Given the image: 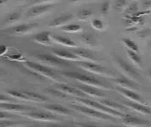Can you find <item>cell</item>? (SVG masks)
<instances>
[{"label": "cell", "instance_id": "bcb514c9", "mask_svg": "<svg viewBox=\"0 0 151 127\" xmlns=\"http://www.w3.org/2000/svg\"><path fill=\"white\" fill-rule=\"evenodd\" d=\"M4 3H6V1H0V5H1V4L3 5V4H4Z\"/></svg>", "mask_w": 151, "mask_h": 127}, {"label": "cell", "instance_id": "83f0119b", "mask_svg": "<svg viewBox=\"0 0 151 127\" xmlns=\"http://www.w3.org/2000/svg\"><path fill=\"white\" fill-rule=\"evenodd\" d=\"M121 42L124 44V45L127 47L128 50H131V51H134V52H137L138 53L139 52V48H138V45L136 44L134 41H132L130 39H121Z\"/></svg>", "mask_w": 151, "mask_h": 127}, {"label": "cell", "instance_id": "d6a6232c", "mask_svg": "<svg viewBox=\"0 0 151 127\" xmlns=\"http://www.w3.org/2000/svg\"><path fill=\"white\" fill-rule=\"evenodd\" d=\"M91 27L97 31H103L104 29V22L100 20V19H92L91 21Z\"/></svg>", "mask_w": 151, "mask_h": 127}, {"label": "cell", "instance_id": "6da1fadb", "mask_svg": "<svg viewBox=\"0 0 151 127\" xmlns=\"http://www.w3.org/2000/svg\"><path fill=\"white\" fill-rule=\"evenodd\" d=\"M23 65L30 71L35 73L36 75L40 76L41 79H48L50 80H52L54 82H58L59 84H63V81L59 77L54 70L51 68L48 67L45 65L33 62H23Z\"/></svg>", "mask_w": 151, "mask_h": 127}, {"label": "cell", "instance_id": "816d5d0a", "mask_svg": "<svg viewBox=\"0 0 151 127\" xmlns=\"http://www.w3.org/2000/svg\"><path fill=\"white\" fill-rule=\"evenodd\" d=\"M0 72H1V71H0Z\"/></svg>", "mask_w": 151, "mask_h": 127}, {"label": "cell", "instance_id": "277c9868", "mask_svg": "<svg viewBox=\"0 0 151 127\" xmlns=\"http://www.w3.org/2000/svg\"><path fill=\"white\" fill-rule=\"evenodd\" d=\"M77 65L86 71L94 73V74H97L102 77H105V78H114L115 77V74L113 72L109 70L108 68L104 67L103 66H101L100 64L82 61V62H78Z\"/></svg>", "mask_w": 151, "mask_h": 127}, {"label": "cell", "instance_id": "8d00e7d4", "mask_svg": "<svg viewBox=\"0 0 151 127\" xmlns=\"http://www.w3.org/2000/svg\"><path fill=\"white\" fill-rule=\"evenodd\" d=\"M19 123L15 122V121H11L9 119L5 120H0V127H14L18 126Z\"/></svg>", "mask_w": 151, "mask_h": 127}, {"label": "cell", "instance_id": "b9f144b4", "mask_svg": "<svg viewBox=\"0 0 151 127\" xmlns=\"http://www.w3.org/2000/svg\"><path fill=\"white\" fill-rule=\"evenodd\" d=\"M7 51H8V46L5 44H0V56H5Z\"/></svg>", "mask_w": 151, "mask_h": 127}, {"label": "cell", "instance_id": "7a4b0ae2", "mask_svg": "<svg viewBox=\"0 0 151 127\" xmlns=\"http://www.w3.org/2000/svg\"><path fill=\"white\" fill-rule=\"evenodd\" d=\"M63 74L66 77L80 81L82 83V85L96 88L98 90H109V89L107 85H105L100 80L96 79L94 76H89V75H86L80 72H63Z\"/></svg>", "mask_w": 151, "mask_h": 127}, {"label": "cell", "instance_id": "f6af8a7d", "mask_svg": "<svg viewBox=\"0 0 151 127\" xmlns=\"http://www.w3.org/2000/svg\"><path fill=\"white\" fill-rule=\"evenodd\" d=\"M142 4H143V6L145 5V6H147V7H151V1H145V2L143 1Z\"/></svg>", "mask_w": 151, "mask_h": 127}, {"label": "cell", "instance_id": "1f68e13d", "mask_svg": "<svg viewBox=\"0 0 151 127\" xmlns=\"http://www.w3.org/2000/svg\"><path fill=\"white\" fill-rule=\"evenodd\" d=\"M81 40L86 44L88 46L93 47L96 45V40L94 39V37L90 34V33H82L81 37H80Z\"/></svg>", "mask_w": 151, "mask_h": 127}, {"label": "cell", "instance_id": "484cf974", "mask_svg": "<svg viewBox=\"0 0 151 127\" xmlns=\"http://www.w3.org/2000/svg\"><path fill=\"white\" fill-rule=\"evenodd\" d=\"M4 58L6 60L11 61V62H27V58L24 56L23 54L20 53V52H14V53H10L8 55H5Z\"/></svg>", "mask_w": 151, "mask_h": 127}, {"label": "cell", "instance_id": "836d02e7", "mask_svg": "<svg viewBox=\"0 0 151 127\" xmlns=\"http://www.w3.org/2000/svg\"><path fill=\"white\" fill-rule=\"evenodd\" d=\"M92 16V12L89 9H83L80 11L79 15H78V18L81 20V21H87L89 20Z\"/></svg>", "mask_w": 151, "mask_h": 127}, {"label": "cell", "instance_id": "4dcf8cb0", "mask_svg": "<svg viewBox=\"0 0 151 127\" xmlns=\"http://www.w3.org/2000/svg\"><path fill=\"white\" fill-rule=\"evenodd\" d=\"M127 56L129 57V59L136 65H137L138 67H141L142 66V59L140 56L138 55V53L134 52V51H131V50H127Z\"/></svg>", "mask_w": 151, "mask_h": 127}, {"label": "cell", "instance_id": "30bf717a", "mask_svg": "<svg viewBox=\"0 0 151 127\" xmlns=\"http://www.w3.org/2000/svg\"><path fill=\"white\" fill-rule=\"evenodd\" d=\"M122 122L124 125L130 127H143L150 125L148 121L130 114H125L124 118L122 119Z\"/></svg>", "mask_w": 151, "mask_h": 127}, {"label": "cell", "instance_id": "ab89813d", "mask_svg": "<svg viewBox=\"0 0 151 127\" xmlns=\"http://www.w3.org/2000/svg\"><path fill=\"white\" fill-rule=\"evenodd\" d=\"M137 10V4L136 3H131L130 5H128L127 8V13H128L129 15L131 14H134L136 11Z\"/></svg>", "mask_w": 151, "mask_h": 127}, {"label": "cell", "instance_id": "d4e9b609", "mask_svg": "<svg viewBox=\"0 0 151 127\" xmlns=\"http://www.w3.org/2000/svg\"><path fill=\"white\" fill-rule=\"evenodd\" d=\"M99 103L101 104H103V105H104L105 107L114 110V111H118L122 113V111L125 110V107L124 106H122L120 104L116 103H114L113 101H109V100H101Z\"/></svg>", "mask_w": 151, "mask_h": 127}, {"label": "cell", "instance_id": "60d3db41", "mask_svg": "<svg viewBox=\"0 0 151 127\" xmlns=\"http://www.w3.org/2000/svg\"><path fill=\"white\" fill-rule=\"evenodd\" d=\"M12 118V115L9 114L8 113L4 111H0V120H5Z\"/></svg>", "mask_w": 151, "mask_h": 127}, {"label": "cell", "instance_id": "f907efd6", "mask_svg": "<svg viewBox=\"0 0 151 127\" xmlns=\"http://www.w3.org/2000/svg\"><path fill=\"white\" fill-rule=\"evenodd\" d=\"M150 108H151V104H150Z\"/></svg>", "mask_w": 151, "mask_h": 127}, {"label": "cell", "instance_id": "d590c367", "mask_svg": "<svg viewBox=\"0 0 151 127\" xmlns=\"http://www.w3.org/2000/svg\"><path fill=\"white\" fill-rule=\"evenodd\" d=\"M128 4H130V2H127V1H115L114 9L117 11H121L125 9V8H127Z\"/></svg>", "mask_w": 151, "mask_h": 127}, {"label": "cell", "instance_id": "c3c4849f", "mask_svg": "<svg viewBox=\"0 0 151 127\" xmlns=\"http://www.w3.org/2000/svg\"><path fill=\"white\" fill-rule=\"evenodd\" d=\"M28 127H42V126H28Z\"/></svg>", "mask_w": 151, "mask_h": 127}, {"label": "cell", "instance_id": "74e56055", "mask_svg": "<svg viewBox=\"0 0 151 127\" xmlns=\"http://www.w3.org/2000/svg\"><path fill=\"white\" fill-rule=\"evenodd\" d=\"M16 100L13 97H9L4 94H0V103H14Z\"/></svg>", "mask_w": 151, "mask_h": 127}, {"label": "cell", "instance_id": "5bb4252c", "mask_svg": "<svg viewBox=\"0 0 151 127\" xmlns=\"http://www.w3.org/2000/svg\"><path fill=\"white\" fill-rule=\"evenodd\" d=\"M118 90H119V92L121 95H123V96H125L126 98L129 99L131 102L141 104L145 103L144 100L141 97V95L137 94V93H136L135 91H133L132 90H127V89L119 87L118 88Z\"/></svg>", "mask_w": 151, "mask_h": 127}, {"label": "cell", "instance_id": "4316f807", "mask_svg": "<svg viewBox=\"0 0 151 127\" xmlns=\"http://www.w3.org/2000/svg\"><path fill=\"white\" fill-rule=\"evenodd\" d=\"M61 31H63L68 33H76V32H82V27L81 26L78 24H68L60 28Z\"/></svg>", "mask_w": 151, "mask_h": 127}, {"label": "cell", "instance_id": "3957f363", "mask_svg": "<svg viewBox=\"0 0 151 127\" xmlns=\"http://www.w3.org/2000/svg\"><path fill=\"white\" fill-rule=\"evenodd\" d=\"M75 101L77 103H79L80 104H82L83 106L91 108L94 109L96 111L103 113H105V114L112 116V117L123 119L124 116H125V113L118 111H114L113 109H110V108L105 107L103 104H101L100 103H96V102H94V101H91V100H88V99H86V98H76Z\"/></svg>", "mask_w": 151, "mask_h": 127}, {"label": "cell", "instance_id": "2e32d148", "mask_svg": "<svg viewBox=\"0 0 151 127\" xmlns=\"http://www.w3.org/2000/svg\"><path fill=\"white\" fill-rule=\"evenodd\" d=\"M44 108L49 112L55 113V114H58V115L68 116L72 113L71 111L68 108H65L62 105H59V104H45V105H44Z\"/></svg>", "mask_w": 151, "mask_h": 127}, {"label": "cell", "instance_id": "e575fe53", "mask_svg": "<svg viewBox=\"0 0 151 127\" xmlns=\"http://www.w3.org/2000/svg\"><path fill=\"white\" fill-rule=\"evenodd\" d=\"M46 92L50 94L51 95H54V96H57V97H60V98H66L68 97V95L66 94H64L63 92H62L61 90H56V89H45Z\"/></svg>", "mask_w": 151, "mask_h": 127}, {"label": "cell", "instance_id": "603a6c76", "mask_svg": "<svg viewBox=\"0 0 151 127\" xmlns=\"http://www.w3.org/2000/svg\"><path fill=\"white\" fill-rule=\"evenodd\" d=\"M51 39L54 42H56V44H61L63 46L68 48H77L78 47V44L73 41L70 39H68V38H65V37H62V36H51Z\"/></svg>", "mask_w": 151, "mask_h": 127}, {"label": "cell", "instance_id": "f1b7e54d", "mask_svg": "<svg viewBox=\"0 0 151 127\" xmlns=\"http://www.w3.org/2000/svg\"><path fill=\"white\" fill-rule=\"evenodd\" d=\"M7 93L10 96H12L13 98L16 99H20V100H23V101H30L29 98L25 95L22 90H7Z\"/></svg>", "mask_w": 151, "mask_h": 127}, {"label": "cell", "instance_id": "44dd1931", "mask_svg": "<svg viewBox=\"0 0 151 127\" xmlns=\"http://www.w3.org/2000/svg\"><path fill=\"white\" fill-rule=\"evenodd\" d=\"M0 109L6 112H24L30 109L29 107L16 103H0Z\"/></svg>", "mask_w": 151, "mask_h": 127}, {"label": "cell", "instance_id": "8992f818", "mask_svg": "<svg viewBox=\"0 0 151 127\" xmlns=\"http://www.w3.org/2000/svg\"><path fill=\"white\" fill-rule=\"evenodd\" d=\"M70 107H71V108H73V109L80 112V113L85 114V115H86L88 117L93 118V119H103V120H109V119H112L111 116L107 115L105 113H100V112L98 111H96V110L91 108H88V107L83 106V105H74V104H71Z\"/></svg>", "mask_w": 151, "mask_h": 127}, {"label": "cell", "instance_id": "52a82bcc", "mask_svg": "<svg viewBox=\"0 0 151 127\" xmlns=\"http://www.w3.org/2000/svg\"><path fill=\"white\" fill-rule=\"evenodd\" d=\"M114 61H115V62L119 67V68L122 70V72L127 76V78L132 79L133 81L134 80H138L141 79L140 74L137 72V71L136 70L135 68L132 65H130L127 62H125L123 59L115 56L114 57Z\"/></svg>", "mask_w": 151, "mask_h": 127}, {"label": "cell", "instance_id": "d6986e66", "mask_svg": "<svg viewBox=\"0 0 151 127\" xmlns=\"http://www.w3.org/2000/svg\"><path fill=\"white\" fill-rule=\"evenodd\" d=\"M73 19V16L72 14H66L58 16L51 21V22L49 24V27H63L64 26L68 25Z\"/></svg>", "mask_w": 151, "mask_h": 127}, {"label": "cell", "instance_id": "7dc6e473", "mask_svg": "<svg viewBox=\"0 0 151 127\" xmlns=\"http://www.w3.org/2000/svg\"><path fill=\"white\" fill-rule=\"evenodd\" d=\"M149 75H150V78L151 79V69L149 71Z\"/></svg>", "mask_w": 151, "mask_h": 127}, {"label": "cell", "instance_id": "8fae6325", "mask_svg": "<svg viewBox=\"0 0 151 127\" xmlns=\"http://www.w3.org/2000/svg\"><path fill=\"white\" fill-rule=\"evenodd\" d=\"M71 52L77 56H79L82 61H85V62L96 63V62L99 61V59L96 56H94L91 51H89L86 49H83V48H79V49L73 50Z\"/></svg>", "mask_w": 151, "mask_h": 127}, {"label": "cell", "instance_id": "4fadbf2b", "mask_svg": "<svg viewBox=\"0 0 151 127\" xmlns=\"http://www.w3.org/2000/svg\"><path fill=\"white\" fill-rule=\"evenodd\" d=\"M53 55L63 61H70V62H82V60L80 59L79 56L74 55L73 53H72L70 51L68 50H53Z\"/></svg>", "mask_w": 151, "mask_h": 127}, {"label": "cell", "instance_id": "5b68a950", "mask_svg": "<svg viewBox=\"0 0 151 127\" xmlns=\"http://www.w3.org/2000/svg\"><path fill=\"white\" fill-rule=\"evenodd\" d=\"M56 2H51V1L50 2H36L33 4L34 6L29 9V10L27 11V16L29 18H34V17L42 16L48 12L50 9L53 8Z\"/></svg>", "mask_w": 151, "mask_h": 127}, {"label": "cell", "instance_id": "e0dca14e", "mask_svg": "<svg viewBox=\"0 0 151 127\" xmlns=\"http://www.w3.org/2000/svg\"><path fill=\"white\" fill-rule=\"evenodd\" d=\"M32 39L38 44H43V45H47V46L52 45V44H53V40L51 39L50 32L48 31L37 33L36 35H34L32 37Z\"/></svg>", "mask_w": 151, "mask_h": 127}, {"label": "cell", "instance_id": "ac0fdd59", "mask_svg": "<svg viewBox=\"0 0 151 127\" xmlns=\"http://www.w3.org/2000/svg\"><path fill=\"white\" fill-rule=\"evenodd\" d=\"M77 88L80 90V91H82L85 95H87L91 97H104L105 94L101 90H98L96 88L91 87L89 85H78Z\"/></svg>", "mask_w": 151, "mask_h": 127}, {"label": "cell", "instance_id": "7402d4cb", "mask_svg": "<svg viewBox=\"0 0 151 127\" xmlns=\"http://www.w3.org/2000/svg\"><path fill=\"white\" fill-rule=\"evenodd\" d=\"M114 83L119 85L120 88H124V89H132V90H137V85L135 84V82L133 80H130L127 77H125V76H122L120 78H116V79H114L113 80Z\"/></svg>", "mask_w": 151, "mask_h": 127}, {"label": "cell", "instance_id": "7bdbcfd3", "mask_svg": "<svg viewBox=\"0 0 151 127\" xmlns=\"http://www.w3.org/2000/svg\"><path fill=\"white\" fill-rule=\"evenodd\" d=\"M74 126L76 127H99L97 126L90 125V124H86V123H75Z\"/></svg>", "mask_w": 151, "mask_h": 127}, {"label": "cell", "instance_id": "9c48e42d", "mask_svg": "<svg viewBox=\"0 0 151 127\" xmlns=\"http://www.w3.org/2000/svg\"><path fill=\"white\" fill-rule=\"evenodd\" d=\"M26 117L29 119L39 120V121H46V122H57L61 119H58L52 113H45V112H30L24 114Z\"/></svg>", "mask_w": 151, "mask_h": 127}, {"label": "cell", "instance_id": "ee69618b", "mask_svg": "<svg viewBox=\"0 0 151 127\" xmlns=\"http://www.w3.org/2000/svg\"><path fill=\"white\" fill-rule=\"evenodd\" d=\"M45 127H68L67 126H63V125H59V124H49L46 125Z\"/></svg>", "mask_w": 151, "mask_h": 127}, {"label": "cell", "instance_id": "ffe728a7", "mask_svg": "<svg viewBox=\"0 0 151 127\" xmlns=\"http://www.w3.org/2000/svg\"><path fill=\"white\" fill-rule=\"evenodd\" d=\"M124 104L126 105V107H128V108L133 109L134 111L138 112L142 114L151 115V108L145 104L137 103H133L131 101H127V102H125Z\"/></svg>", "mask_w": 151, "mask_h": 127}, {"label": "cell", "instance_id": "f35d334b", "mask_svg": "<svg viewBox=\"0 0 151 127\" xmlns=\"http://www.w3.org/2000/svg\"><path fill=\"white\" fill-rule=\"evenodd\" d=\"M110 9V2H104L101 5V12L104 14V15H107L109 13Z\"/></svg>", "mask_w": 151, "mask_h": 127}, {"label": "cell", "instance_id": "9a60e30c", "mask_svg": "<svg viewBox=\"0 0 151 127\" xmlns=\"http://www.w3.org/2000/svg\"><path fill=\"white\" fill-rule=\"evenodd\" d=\"M56 86L58 88L57 90H61L64 94L75 96L76 98H84V96L86 95L82 91H80L79 89H75L65 84H57Z\"/></svg>", "mask_w": 151, "mask_h": 127}, {"label": "cell", "instance_id": "ba28073f", "mask_svg": "<svg viewBox=\"0 0 151 127\" xmlns=\"http://www.w3.org/2000/svg\"><path fill=\"white\" fill-rule=\"evenodd\" d=\"M37 58L44 64L51 66V67H64V66L69 65L68 63V62L63 61V60L55 56L54 55H48V54L38 55Z\"/></svg>", "mask_w": 151, "mask_h": 127}, {"label": "cell", "instance_id": "7c38bea8", "mask_svg": "<svg viewBox=\"0 0 151 127\" xmlns=\"http://www.w3.org/2000/svg\"><path fill=\"white\" fill-rule=\"evenodd\" d=\"M38 27L37 23H27L17 25L16 27H11L10 29H7V32L11 34H25L32 31L35 27Z\"/></svg>", "mask_w": 151, "mask_h": 127}, {"label": "cell", "instance_id": "f546056e", "mask_svg": "<svg viewBox=\"0 0 151 127\" xmlns=\"http://www.w3.org/2000/svg\"><path fill=\"white\" fill-rule=\"evenodd\" d=\"M22 18V16L20 13L18 12H11V13H9L7 16H5L4 18V23L9 24V23H14L16 22H19Z\"/></svg>", "mask_w": 151, "mask_h": 127}, {"label": "cell", "instance_id": "cb8c5ba5", "mask_svg": "<svg viewBox=\"0 0 151 127\" xmlns=\"http://www.w3.org/2000/svg\"><path fill=\"white\" fill-rule=\"evenodd\" d=\"M23 93L27 95L30 102H36V103H45L48 102V98H46L44 95H41L35 92H31V91H27V90H22Z\"/></svg>", "mask_w": 151, "mask_h": 127}, {"label": "cell", "instance_id": "681fc988", "mask_svg": "<svg viewBox=\"0 0 151 127\" xmlns=\"http://www.w3.org/2000/svg\"><path fill=\"white\" fill-rule=\"evenodd\" d=\"M109 127H119V126H109Z\"/></svg>", "mask_w": 151, "mask_h": 127}]
</instances>
